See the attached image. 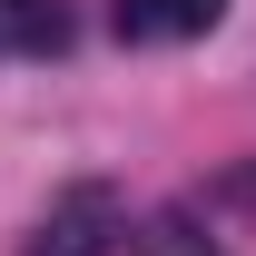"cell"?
I'll return each mask as SVG.
<instances>
[{
  "mask_svg": "<svg viewBox=\"0 0 256 256\" xmlns=\"http://www.w3.org/2000/svg\"><path fill=\"white\" fill-rule=\"evenodd\" d=\"M207 20H217V0H118V40H178Z\"/></svg>",
  "mask_w": 256,
  "mask_h": 256,
  "instance_id": "6da1fadb",
  "label": "cell"
},
{
  "mask_svg": "<svg viewBox=\"0 0 256 256\" xmlns=\"http://www.w3.org/2000/svg\"><path fill=\"white\" fill-rule=\"evenodd\" d=\"M98 207H108V197H98V188H79L60 217L40 226V246H30V256H98V246H108V236H89V226H98Z\"/></svg>",
  "mask_w": 256,
  "mask_h": 256,
  "instance_id": "7a4b0ae2",
  "label": "cell"
},
{
  "mask_svg": "<svg viewBox=\"0 0 256 256\" xmlns=\"http://www.w3.org/2000/svg\"><path fill=\"white\" fill-rule=\"evenodd\" d=\"M20 50H69V10H50V0H20Z\"/></svg>",
  "mask_w": 256,
  "mask_h": 256,
  "instance_id": "3957f363",
  "label": "cell"
}]
</instances>
